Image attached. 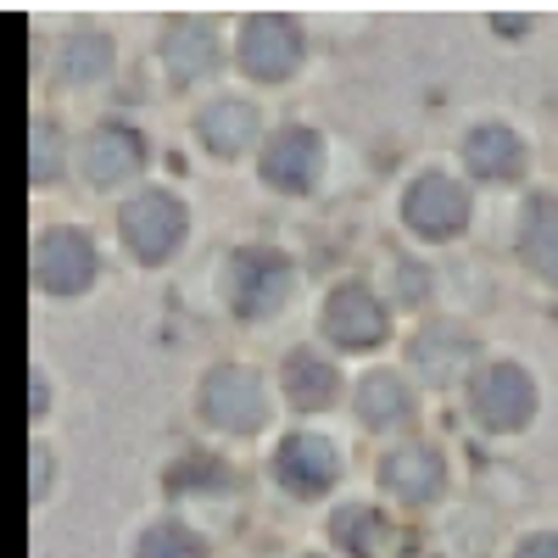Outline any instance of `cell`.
<instances>
[{
	"label": "cell",
	"mask_w": 558,
	"mask_h": 558,
	"mask_svg": "<svg viewBox=\"0 0 558 558\" xmlns=\"http://www.w3.org/2000/svg\"><path fill=\"white\" fill-rule=\"evenodd\" d=\"M307 57V34L296 17H279V12H252L235 34V62L246 78L257 84H286Z\"/></svg>",
	"instance_id": "obj_1"
},
{
	"label": "cell",
	"mask_w": 558,
	"mask_h": 558,
	"mask_svg": "<svg viewBox=\"0 0 558 558\" xmlns=\"http://www.w3.org/2000/svg\"><path fill=\"white\" fill-rule=\"evenodd\" d=\"M324 162H330V146L324 134L307 129V123H286L263 140V157H257V173L268 191L279 196H307L313 184L324 179Z\"/></svg>",
	"instance_id": "obj_2"
},
{
	"label": "cell",
	"mask_w": 558,
	"mask_h": 558,
	"mask_svg": "<svg viewBox=\"0 0 558 558\" xmlns=\"http://www.w3.org/2000/svg\"><path fill=\"white\" fill-rule=\"evenodd\" d=\"M291 286H296V274H291V263L279 257V252H257V246L229 252L223 291H229V307H235L241 318L279 313V307H286V296H291Z\"/></svg>",
	"instance_id": "obj_3"
},
{
	"label": "cell",
	"mask_w": 558,
	"mask_h": 558,
	"mask_svg": "<svg viewBox=\"0 0 558 558\" xmlns=\"http://www.w3.org/2000/svg\"><path fill=\"white\" fill-rule=\"evenodd\" d=\"M118 229H123V246L140 263H168L184 241V229H191V213H184V202L173 191H140L123 207Z\"/></svg>",
	"instance_id": "obj_4"
},
{
	"label": "cell",
	"mask_w": 558,
	"mask_h": 558,
	"mask_svg": "<svg viewBox=\"0 0 558 558\" xmlns=\"http://www.w3.org/2000/svg\"><path fill=\"white\" fill-rule=\"evenodd\" d=\"M202 413L229 436H252V430H263V418H268V391H263V380L252 375V368L223 363V368H213V375L202 380Z\"/></svg>",
	"instance_id": "obj_5"
},
{
	"label": "cell",
	"mask_w": 558,
	"mask_h": 558,
	"mask_svg": "<svg viewBox=\"0 0 558 558\" xmlns=\"http://www.w3.org/2000/svg\"><path fill=\"white\" fill-rule=\"evenodd\" d=\"M318 330H324V341L341 347V352H368V347L386 341L391 318H386L380 296L368 291V286H336L330 296H324Z\"/></svg>",
	"instance_id": "obj_6"
},
{
	"label": "cell",
	"mask_w": 558,
	"mask_h": 558,
	"mask_svg": "<svg viewBox=\"0 0 558 558\" xmlns=\"http://www.w3.org/2000/svg\"><path fill=\"white\" fill-rule=\"evenodd\" d=\"M96 279V241L84 229H45L34 241V286L51 296H78Z\"/></svg>",
	"instance_id": "obj_7"
},
{
	"label": "cell",
	"mask_w": 558,
	"mask_h": 558,
	"mask_svg": "<svg viewBox=\"0 0 558 558\" xmlns=\"http://www.w3.org/2000/svg\"><path fill=\"white\" fill-rule=\"evenodd\" d=\"M402 218L413 235L425 241H447L470 223V191L452 179V173H418L408 191H402Z\"/></svg>",
	"instance_id": "obj_8"
},
{
	"label": "cell",
	"mask_w": 558,
	"mask_h": 558,
	"mask_svg": "<svg viewBox=\"0 0 558 558\" xmlns=\"http://www.w3.org/2000/svg\"><path fill=\"white\" fill-rule=\"evenodd\" d=\"M470 402L481 413V425L520 430V425H531V413H536V380L525 375L520 363H492V368H481V375H475Z\"/></svg>",
	"instance_id": "obj_9"
},
{
	"label": "cell",
	"mask_w": 558,
	"mask_h": 558,
	"mask_svg": "<svg viewBox=\"0 0 558 558\" xmlns=\"http://www.w3.org/2000/svg\"><path fill=\"white\" fill-rule=\"evenodd\" d=\"M151 157L146 146V134L129 129V123H101V129H89L84 140V151H78V168L84 179L96 184V191H112V184H123L129 173H140Z\"/></svg>",
	"instance_id": "obj_10"
},
{
	"label": "cell",
	"mask_w": 558,
	"mask_h": 558,
	"mask_svg": "<svg viewBox=\"0 0 558 558\" xmlns=\"http://www.w3.org/2000/svg\"><path fill=\"white\" fill-rule=\"evenodd\" d=\"M336 475H341V458L318 430H296L274 452V481L286 492H296V497H324L336 486Z\"/></svg>",
	"instance_id": "obj_11"
},
{
	"label": "cell",
	"mask_w": 558,
	"mask_h": 558,
	"mask_svg": "<svg viewBox=\"0 0 558 558\" xmlns=\"http://www.w3.org/2000/svg\"><path fill=\"white\" fill-rule=\"evenodd\" d=\"M223 62V34L207 17H173L162 34V68L173 84H202Z\"/></svg>",
	"instance_id": "obj_12"
},
{
	"label": "cell",
	"mask_w": 558,
	"mask_h": 558,
	"mask_svg": "<svg viewBox=\"0 0 558 558\" xmlns=\"http://www.w3.org/2000/svg\"><path fill=\"white\" fill-rule=\"evenodd\" d=\"M463 168H470L475 179H492V184H508L525 173V140L514 123H475L470 134H463Z\"/></svg>",
	"instance_id": "obj_13"
},
{
	"label": "cell",
	"mask_w": 558,
	"mask_h": 558,
	"mask_svg": "<svg viewBox=\"0 0 558 558\" xmlns=\"http://www.w3.org/2000/svg\"><path fill=\"white\" fill-rule=\"evenodd\" d=\"M112 34L107 28H68L62 39H57V84H68V89H89V84H101L107 73H112Z\"/></svg>",
	"instance_id": "obj_14"
},
{
	"label": "cell",
	"mask_w": 558,
	"mask_h": 558,
	"mask_svg": "<svg viewBox=\"0 0 558 558\" xmlns=\"http://www.w3.org/2000/svg\"><path fill=\"white\" fill-rule=\"evenodd\" d=\"M196 140H202L213 157L235 162L241 151L257 146V107H252V101H235V96H223V101L202 107V118H196Z\"/></svg>",
	"instance_id": "obj_15"
},
{
	"label": "cell",
	"mask_w": 558,
	"mask_h": 558,
	"mask_svg": "<svg viewBox=\"0 0 558 558\" xmlns=\"http://www.w3.org/2000/svg\"><path fill=\"white\" fill-rule=\"evenodd\" d=\"M386 486H391V497H402V502H430V497H441V481H447V463H441V452L430 447V441H408V447H397L391 458H386Z\"/></svg>",
	"instance_id": "obj_16"
},
{
	"label": "cell",
	"mask_w": 558,
	"mask_h": 558,
	"mask_svg": "<svg viewBox=\"0 0 558 558\" xmlns=\"http://www.w3.org/2000/svg\"><path fill=\"white\" fill-rule=\"evenodd\" d=\"M286 402L291 408H302V413H313V408H330L336 402V391H341V375H336V363H324V352H291L286 357Z\"/></svg>",
	"instance_id": "obj_17"
},
{
	"label": "cell",
	"mask_w": 558,
	"mask_h": 558,
	"mask_svg": "<svg viewBox=\"0 0 558 558\" xmlns=\"http://www.w3.org/2000/svg\"><path fill=\"white\" fill-rule=\"evenodd\" d=\"M520 257L531 263V274L558 286V202L553 196H531L520 218Z\"/></svg>",
	"instance_id": "obj_18"
},
{
	"label": "cell",
	"mask_w": 558,
	"mask_h": 558,
	"mask_svg": "<svg viewBox=\"0 0 558 558\" xmlns=\"http://www.w3.org/2000/svg\"><path fill=\"white\" fill-rule=\"evenodd\" d=\"M408 352H413V368L425 380H452L458 368L470 363L475 347H470V336H458L452 324H430V330H418V341Z\"/></svg>",
	"instance_id": "obj_19"
},
{
	"label": "cell",
	"mask_w": 558,
	"mask_h": 558,
	"mask_svg": "<svg viewBox=\"0 0 558 558\" xmlns=\"http://www.w3.org/2000/svg\"><path fill=\"white\" fill-rule=\"evenodd\" d=\"M330 531H336V542H341L352 558H380V553H386V542L397 536V531H391V520L380 514V508H341Z\"/></svg>",
	"instance_id": "obj_20"
},
{
	"label": "cell",
	"mask_w": 558,
	"mask_h": 558,
	"mask_svg": "<svg viewBox=\"0 0 558 558\" xmlns=\"http://www.w3.org/2000/svg\"><path fill=\"white\" fill-rule=\"evenodd\" d=\"M408 408H413V397H408V386L397 375H368L357 386V418H363V425H375V430L402 425Z\"/></svg>",
	"instance_id": "obj_21"
},
{
	"label": "cell",
	"mask_w": 558,
	"mask_h": 558,
	"mask_svg": "<svg viewBox=\"0 0 558 558\" xmlns=\"http://www.w3.org/2000/svg\"><path fill=\"white\" fill-rule=\"evenodd\" d=\"M140 558H207V542L179 520H157L140 536Z\"/></svg>",
	"instance_id": "obj_22"
},
{
	"label": "cell",
	"mask_w": 558,
	"mask_h": 558,
	"mask_svg": "<svg viewBox=\"0 0 558 558\" xmlns=\"http://www.w3.org/2000/svg\"><path fill=\"white\" fill-rule=\"evenodd\" d=\"M57 168H62V134H57L51 118H34V129H28V179L45 184Z\"/></svg>",
	"instance_id": "obj_23"
},
{
	"label": "cell",
	"mask_w": 558,
	"mask_h": 558,
	"mask_svg": "<svg viewBox=\"0 0 558 558\" xmlns=\"http://www.w3.org/2000/svg\"><path fill=\"white\" fill-rule=\"evenodd\" d=\"M223 481H229V470L218 458H184L168 470V492H202V486H223Z\"/></svg>",
	"instance_id": "obj_24"
},
{
	"label": "cell",
	"mask_w": 558,
	"mask_h": 558,
	"mask_svg": "<svg viewBox=\"0 0 558 558\" xmlns=\"http://www.w3.org/2000/svg\"><path fill=\"white\" fill-rule=\"evenodd\" d=\"M514 558H558V531H536L514 547Z\"/></svg>",
	"instance_id": "obj_25"
},
{
	"label": "cell",
	"mask_w": 558,
	"mask_h": 558,
	"mask_svg": "<svg viewBox=\"0 0 558 558\" xmlns=\"http://www.w3.org/2000/svg\"><path fill=\"white\" fill-rule=\"evenodd\" d=\"M408 558H436V553H408Z\"/></svg>",
	"instance_id": "obj_26"
}]
</instances>
